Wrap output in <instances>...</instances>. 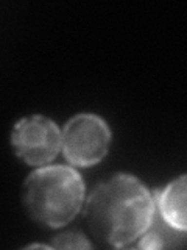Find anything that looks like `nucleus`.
<instances>
[{
    "mask_svg": "<svg viewBox=\"0 0 187 250\" xmlns=\"http://www.w3.org/2000/svg\"><path fill=\"white\" fill-rule=\"evenodd\" d=\"M156 209V199L139 178L117 174L94 188L84 205V219L95 239L125 247L144 236Z\"/></svg>",
    "mask_w": 187,
    "mask_h": 250,
    "instance_id": "f257e3e1",
    "label": "nucleus"
},
{
    "mask_svg": "<svg viewBox=\"0 0 187 250\" xmlns=\"http://www.w3.org/2000/svg\"><path fill=\"white\" fill-rule=\"evenodd\" d=\"M84 203L81 175L69 166H44L23 183V205L33 221L59 229L74 221Z\"/></svg>",
    "mask_w": 187,
    "mask_h": 250,
    "instance_id": "f03ea898",
    "label": "nucleus"
},
{
    "mask_svg": "<svg viewBox=\"0 0 187 250\" xmlns=\"http://www.w3.org/2000/svg\"><path fill=\"white\" fill-rule=\"evenodd\" d=\"M111 144V130L100 116L83 113L70 119L62 131V153L78 167L100 163Z\"/></svg>",
    "mask_w": 187,
    "mask_h": 250,
    "instance_id": "7ed1b4c3",
    "label": "nucleus"
},
{
    "mask_svg": "<svg viewBox=\"0 0 187 250\" xmlns=\"http://www.w3.org/2000/svg\"><path fill=\"white\" fill-rule=\"evenodd\" d=\"M14 153L30 166H45L62 148V133L50 117L33 114L14 125L11 133Z\"/></svg>",
    "mask_w": 187,
    "mask_h": 250,
    "instance_id": "20e7f679",
    "label": "nucleus"
},
{
    "mask_svg": "<svg viewBox=\"0 0 187 250\" xmlns=\"http://www.w3.org/2000/svg\"><path fill=\"white\" fill-rule=\"evenodd\" d=\"M158 214L171 229L187 233V174L170 182L156 197Z\"/></svg>",
    "mask_w": 187,
    "mask_h": 250,
    "instance_id": "39448f33",
    "label": "nucleus"
},
{
    "mask_svg": "<svg viewBox=\"0 0 187 250\" xmlns=\"http://www.w3.org/2000/svg\"><path fill=\"white\" fill-rule=\"evenodd\" d=\"M55 249H91L92 244L80 231H66L53 239Z\"/></svg>",
    "mask_w": 187,
    "mask_h": 250,
    "instance_id": "423d86ee",
    "label": "nucleus"
}]
</instances>
